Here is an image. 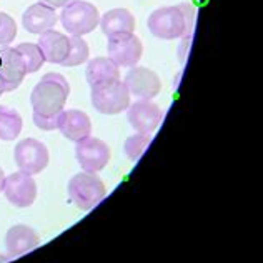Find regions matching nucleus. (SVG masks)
<instances>
[{
	"label": "nucleus",
	"instance_id": "17",
	"mask_svg": "<svg viewBox=\"0 0 263 263\" xmlns=\"http://www.w3.org/2000/svg\"><path fill=\"white\" fill-rule=\"evenodd\" d=\"M85 75L90 88H93L120 80V67L115 65L108 57H95L87 64Z\"/></svg>",
	"mask_w": 263,
	"mask_h": 263
},
{
	"label": "nucleus",
	"instance_id": "10",
	"mask_svg": "<svg viewBox=\"0 0 263 263\" xmlns=\"http://www.w3.org/2000/svg\"><path fill=\"white\" fill-rule=\"evenodd\" d=\"M4 193L12 205L18 206V209H27L37 198V183L32 175L15 172V174L5 177Z\"/></svg>",
	"mask_w": 263,
	"mask_h": 263
},
{
	"label": "nucleus",
	"instance_id": "3",
	"mask_svg": "<svg viewBox=\"0 0 263 263\" xmlns=\"http://www.w3.org/2000/svg\"><path fill=\"white\" fill-rule=\"evenodd\" d=\"M68 197L80 210H92L107 195L105 185L93 172H82L68 182Z\"/></svg>",
	"mask_w": 263,
	"mask_h": 263
},
{
	"label": "nucleus",
	"instance_id": "25",
	"mask_svg": "<svg viewBox=\"0 0 263 263\" xmlns=\"http://www.w3.org/2000/svg\"><path fill=\"white\" fill-rule=\"evenodd\" d=\"M178 7H180V10H182L183 18H185V32H183L182 39H190L192 32H193V25H195L197 12L193 9V5H190V4H180Z\"/></svg>",
	"mask_w": 263,
	"mask_h": 263
},
{
	"label": "nucleus",
	"instance_id": "29",
	"mask_svg": "<svg viewBox=\"0 0 263 263\" xmlns=\"http://www.w3.org/2000/svg\"><path fill=\"white\" fill-rule=\"evenodd\" d=\"M2 93H4V90H2V85H0V97H2Z\"/></svg>",
	"mask_w": 263,
	"mask_h": 263
},
{
	"label": "nucleus",
	"instance_id": "4",
	"mask_svg": "<svg viewBox=\"0 0 263 263\" xmlns=\"http://www.w3.org/2000/svg\"><path fill=\"white\" fill-rule=\"evenodd\" d=\"M90 99H92L93 108L103 115L122 114L130 105V92L122 80L93 87Z\"/></svg>",
	"mask_w": 263,
	"mask_h": 263
},
{
	"label": "nucleus",
	"instance_id": "24",
	"mask_svg": "<svg viewBox=\"0 0 263 263\" xmlns=\"http://www.w3.org/2000/svg\"><path fill=\"white\" fill-rule=\"evenodd\" d=\"M33 123H35V127H37V128L45 130V132L59 130L60 114H59V115H52V117H45V115L33 114Z\"/></svg>",
	"mask_w": 263,
	"mask_h": 263
},
{
	"label": "nucleus",
	"instance_id": "13",
	"mask_svg": "<svg viewBox=\"0 0 263 263\" xmlns=\"http://www.w3.org/2000/svg\"><path fill=\"white\" fill-rule=\"evenodd\" d=\"M59 130L65 138L77 143L80 140H84V138L90 137L92 122H90V117L85 112H82V110H77V108L64 110V112L60 114Z\"/></svg>",
	"mask_w": 263,
	"mask_h": 263
},
{
	"label": "nucleus",
	"instance_id": "15",
	"mask_svg": "<svg viewBox=\"0 0 263 263\" xmlns=\"http://www.w3.org/2000/svg\"><path fill=\"white\" fill-rule=\"evenodd\" d=\"M59 15L55 9H50L44 4H33L29 9L24 12L22 15V25L27 32L35 33V35H40L47 30H52L55 24H57Z\"/></svg>",
	"mask_w": 263,
	"mask_h": 263
},
{
	"label": "nucleus",
	"instance_id": "20",
	"mask_svg": "<svg viewBox=\"0 0 263 263\" xmlns=\"http://www.w3.org/2000/svg\"><path fill=\"white\" fill-rule=\"evenodd\" d=\"M15 50L18 52L20 59H22V62H24V67H25L27 73H35L45 64L44 53H42V50H40V47L37 44L24 42V44L17 45Z\"/></svg>",
	"mask_w": 263,
	"mask_h": 263
},
{
	"label": "nucleus",
	"instance_id": "11",
	"mask_svg": "<svg viewBox=\"0 0 263 263\" xmlns=\"http://www.w3.org/2000/svg\"><path fill=\"white\" fill-rule=\"evenodd\" d=\"M127 119L138 134H152L162 122V110L152 100H137L127 108Z\"/></svg>",
	"mask_w": 263,
	"mask_h": 263
},
{
	"label": "nucleus",
	"instance_id": "22",
	"mask_svg": "<svg viewBox=\"0 0 263 263\" xmlns=\"http://www.w3.org/2000/svg\"><path fill=\"white\" fill-rule=\"evenodd\" d=\"M152 142V134H137L128 137L125 140V145H123V148H125V155L130 158L132 162H137L140 160V157L143 155V152L147 150V147Z\"/></svg>",
	"mask_w": 263,
	"mask_h": 263
},
{
	"label": "nucleus",
	"instance_id": "23",
	"mask_svg": "<svg viewBox=\"0 0 263 263\" xmlns=\"http://www.w3.org/2000/svg\"><path fill=\"white\" fill-rule=\"evenodd\" d=\"M17 37V24L9 13L0 12V47H9Z\"/></svg>",
	"mask_w": 263,
	"mask_h": 263
},
{
	"label": "nucleus",
	"instance_id": "12",
	"mask_svg": "<svg viewBox=\"0 0 263 263\" xmlns=\"http://www.w3.org/2000/svg\"><path fill=\"white\" fill-rule=\"evenodd\" d=\"M25 67L18 52L12 47L0 50V85L4 92L17 90L25 79Z\"/></svg>",
	"mask_w": 263,
	"mask_h": 263
},
{
	"label": "nucleus",
	"instance_id": "26",
	"mask_svg": "<svg viewBox=\"0 0 263 263\" xmlns=\"http://www.w3.org/2000/svg\"><path fill=\"white\" fill-rule=\"evenodd\" d=\"M39 2L50 7V9H64V7L75 2V0H39Z\"/></svg>",
	"mask_w": 263,
	"mask_h": 263
},
{
	"label": "nucleus",
	"instance_id": "16",
	"mask_svg": "<svg viewBox=\"0 0 263 263\" xmlns=\"http://www.w3.org/2000/svg\"><path fill=\"white\" fill-rule=\"evenodd\" d=\"M37 45L40 47V50H42L45 62L60 65L67 57L70 42H68V37L64 35L62 32L47 30L44 33H40Z\"/></svg>",
	"mask_w": 263,
	"mask_h": 263
},
{
	"label": "nucleus",
	"instance_id": "28",
	"mask_svg": "<svg viewBox=\"0 0 263 263\" xmlns=\"http://www.w3.org/2000/svg\"><path fill=\"white\" fill-rule=\"evenodd\" d=\"M5 261H9V258L4 257V255H0V263H5Z\"/></svg>",
	"mask_w": 263,
	"mask_h": 263
},
{
	"label": "nucleus",
	"instance_id": "1",
	"mask_svg": "<svg viewBox=\"0 0 263 263\" xmlns=\"http://www.w3.org/2000/svg\"><path fill=\"white\" fill-rule=\"evenodd\" d=\"M70 93V85L60 73H45L30 93L33 114L52 117L64 112L65 102Z\"/></svg>",
	"mask_w": 263,
	"mask_h": 263
},
{
	"label": "nucleus",
	"instance_id": "8",
	"mask_svg": "<svg viewBox=\"0 0 263 263\" xmlns=\"http://www.w3.org/2000/svg\"><path fill=\"white\" fill-rule=\"evenodd\" d=\"M123 84L128 88L130 95H135L138 100H152L162 90L160 77L147 67H130Z\"/></svg>",
	"mask_w": 263,
	"mask_h": 263
},
{
	"label": "nucleus",
	"instance_id": "5",
	"mask_svg": "<svg viewBox=\"0 0 263 263\" xmlns=\"http://www.w3.org/2000/svg\"><path fill=\"white\" fill-rule=\"evenodd\" d=\"M150 33L162 40L182 39L185 32V18L180 7H160L150 13L147 20Z\"/></svg>",
	"mask_w": 263,
	"mask_h": 263
},
{
	"label": "nucleus",
	"instance_id": "6",
	"mask_svg": "<svg viewBox=\"0 0 263 263\" xmlns=\"http://www.w3.org/2000/svg\"><path fill=\"white\" fill-rule=\"evenodd\" d=\"M13 158L20 172L29 175H37L48 165L50 155L45 147L37 138H24L15 145L13 150Z\"/></svg>",
	"mask_w": 263,
	"mask_h": 263
},
{
	"label": "nucleus",
	"instance_id": "7",
	"mask_svg": "<svg viewBox=\"0 0 263 263\" xmlns=\"http://www.w3.org/2000/svg\"><path fill=\"white\" fill-rule=\"evenodd\" d=\"M108 59L119 67H135L142 59L143 45L135 33H120L108 37L107 42Z\"/></svg>",
	"mask_w": 263,
	"mask_h": 263
},
{
	"label": "nucleus",
	"instance_id": "21",
	"mask_svg": "<svg viewBox=\"0 0 263 263\" xmlns=\"http://www.w3.org/2000/svg\"><path fill=\"white\" fill-rule=\"evenodd\" d=\"M68 42H70V47H68V53L65 60L62 62L60 65L64 67H77L82 65L84 62L88 60V55H90V48L88 44L85 42L82 37H68Z\"/></svg>",
	"mask_w": 263,
	"mask_h": 263
},
{
	"label": "nucleus",
	"instance_id": "14",
	"mask_svg": "<svg viewBox=\"0 0 263 263\" xmlns=\"http://www.w3.org/2000/svg\"><path fill=\"white\" fill-rule=\"evenodd\" d=\"M40 243L39 233L27 225H13L5 235V247L10 257H20L32 252Z\"/></svg>",
	"mask_w": 263,
	"mask_h": 263
},
{
	"label": "nucleus",
	"instance_id": "18",
	"mask_svg": "<svg viewBox=\"0 0 263 263\" xmlns=\"http://www.w3.org/2000/svg\"><path fill=\"white\" fill-rule=\"evenodd\" d=\"M100 29L107 37L135 32V17L127 9H112L100 17Z\"/></svg>",
	"mask_w": 263,
	"mask_h": 263
},
{
	"label": "nucleus",
	"instance_id": "27",
	"mask_svg": "<svg viewBox=\"0 0 263 263\" xmlns=\"http://www.w3.org/2000/svg\"><path fill=\"white\" fill-rule=\"evenodd\" d=\"M4 186H5V174H4V170L0 168V192H4Z\"/></svg>",
	"mask_w": 263,
	"mask_h": 263
},
{
	"label": "nucleus",
	"instance_id": "9",
	"mask_svg": "<svg viewBox=\"0 0 263 263\" xmlns=\"http://www.w3.org/2000/svg\"><path fill=\"white\" fill-rule=\"evenodd\" d=\"M75 155L80 163V167L85 172H93L105 168V165L110 160V148L108 145L95 137H87L84 140L77 142L75 147Z\"/></svg>",
	"mask_w": 263,
	"mask_h": 263
},
{
	"label": "nucleus",
	"instance_id": "2",
	"mask_svg": "<svg viewBox=\"0 0 263 263\" xmlns=\"http://www.w3.org/2000/svg\"><path fill=\"white\" fill-rule=\"evenodd\" d=\"M59 18L64 29L75 37L87 35L100 24L99 9L85 0H75V2L64 7Z\"/></svg>",
	"mask_w": 263,
	"mask_h": 263
},
{
	"label": "nucleus",
	"instance_id": "19",
	"mask_svg": "<svg viewBox=\"0 0 263 263\" xmlns=\"http://www.w3.org/2000/svg\"><path fill=\"white\" fill-rule=\"evenodd\" d=\"M22 132V117L10 107L0 105V140H15Z\"/></svg>",
	"mask_w": 263,
	"mask_h": 263
}]
</instances>
